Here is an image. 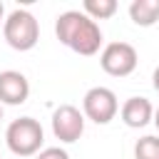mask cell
<instances>
[{
	"instance_id": "1",
	"label": "cell",
	"mask_w": 159,
	"mask_h": 159,
	"mask_svg": "<svg viewBox=\"0 0 159 159\" xmlns=\"http://www.w3.org/2000/svg\"><path fill=\"white\" fill-rule=\"evenodd\" d=\"M57 40L82 57H92L102 47V30L82 10H65L55 22Z\"/></svg>"
},
{
	"instance_id": "2",
	"label": "cell",
	"mask_w": 159,
	"mask_h": 159,
	"mask_svg": "<svg viewBox=\"0 0 159 159\" xmlns=\"http://www.w3.org/2000/svg\"><path fill=\"white\" fill-rule=\"evenodd\" d=\"M5 142H7V149L15 154V157H35L40 149H42V142H45V129L37 119L32 117H20V119H12L5 129Z\"/></svg>"
},
{
	"instance_id": "3",
	"label": "cell",
	"mask_w": 159,
	"mask_h": 159,
	"mask_svg": "<svg viewBox=\"0 0 159 159\" xmlns=\"http://www.w3.org/2000/svg\"><path fill=\"white\" fill-rule=\"evenodd\" d=\"M2 37H5V42L12 50L27 52L40 40V25H37V20H35V15L30 10L17 7V10H12L5 17V22H2Z\"/></svg>"
},
{
	"instance_id": "4",
	"label": "cell",
	"mask_w": 159,
	"mask_h": 159,
	"mask_svg": "<svg viewBox=\"0 0 159 159\" xmlns=\"http://www.w3.org/2000/svg\"><path fill=\"white\" fill-rule=\"evenodd\" d=\"M119 112V99L109 87H92L82 97V114L94 124H109Z\"/></svg>"
},
{
	"instance_id": "5",
	"label": "cell",
	"mask_w": 159,
	"mask_h": 159,
	"mask_svg": "<svg viewBox=\"0 0 159 159\" xmlns=\"http://www.w3.org/2000/svg\"><path fill=\"white\" fill-rule=\"evenodd\" d=\"M137 62H139V55L134 50V45L129 42H109L102 55H99V65L107 75L112 77H127L137 70Z\"/></svg>"
},
{
	"instance_id": "6",
	"label": "cell",
	"mask_w": 159,
	"mask_h": 159,
	"mask_svg": "<svg viewBox=\"0 0 159 159\" xmlns=\"http://www.w3.org/2000/svg\"><path fill=\"white\" fill-rule=\"evenodd\" d=\"M82 132H84V114L75 104H60L52 112V134L60 142L72 144L82 137Z\"/></svg>"
},
{
	"instance_id": "7",
	"label": "cell",
	"mask_w": 159,
	"mask_h": 159,
	"mask_svg": "<svg viewBox=\"0 0 159 159\" xmlns=\"http://www.w3.org/2000/svg\"><path fill=\"white\" fill-rule=\"evenodd\" d=\"M30 97V82L17 70H2L0 72V104H25Z\"/></svg>"
},
{
	"instance_id": "8",
	"label": "cell",
	"mask_w": 159,
	"mask_h": 159,
	"mask_svg": "<svg viewBox=\"0 0 159 159\" xmlns=\"http://www.w3.org/2000/svg\"><path fill=\"white\" fill-rule=\"evenodd\" d=\"M119 117H122V122H124L127 127L142 129V127H147V124L154 119V107H152V102H149L147 97H129V99L122 104Z\"/></svg>"
},
{
	"instance_id": "9",
	"label": "cell",
	"mask_w": 159,
	"mask_h": 159,
	"mask_svg": "<svg viewBox=\"0 0 159 159\" xmlns=\"http://www.w3.org/2000/svg\"><path fill=\"white\" fill-rule=\"evenodd\" d=\"M129 17L139 27H152L159 20V0H132Z\"/></svg>"
},
{
	"instance_id": "10",
	"label": "cell",
	"mask_w": 159,
	"mask_h": 159,
	"mask_svg": "<svg viewBox=\"0 0 159 159\" xmlns=\"http://www.w3.org/2000/svg\"><path fill=\"white\" fill-rule=\"evenodd\" d=\"M117 0H84L82 2V12L89 17V20H109L114 12H117Z\"/></svg>"
},
{
	"instance_id": "11",
	"label": "cell",
	"mask_w": 159,
	"mask_h": 159,
	"mask_svg": "<svg viewBox=\"0 0 159 159\" xmlns=\"http://www.w3.org/2000/svg\"><path fill=\"white\" fill-rule=\"evenodd\" d=\"M134 159H159V137L147 134L134 144Z\"/></svg>"
},
{
	"instance_id": "12",
	"label": "cell",
	"mask_w": 159,
	"mask_h": 159,
	"mask_svg": "<svg viewBox=\"0 0 159 159\" xmlns=\"http://www.w3.org/2000/svg\"><path fill=\"white\" fill-rule=\"evenodd\" d=\"M35 159H70V154L62 147H45L35 154Z\"/></svg>"
},
{
	"instance_id": "13",
	"label": "cell",
	"mask_w": 159,
	"mask_h": 159,
	"mask_svg": "<svg viewBox=\"0 0 159 159\" xmlns=\"http://www.w3.org/2000/svg\"><path fill=\"white\" fill-rule=\"evenodd\" d=\"M152 84H154V89L159 92V65H157V70H154V75H152Z\"/></svg>"
},
{
	"instance_id": "14",
	"label": "cell",
	"mask_w": 159,
	"mask_h": 159,
	"mask_svg": "<svg viewBox=\"0 0 159 159\" xmlns=\"http://www.w3.org/2000/svg\"><path fill=\"white\" fill-rule=\"evenodd\" d=\"M152 122H154V127H157V129H159V107H157V109H154V119H152Z\"/></svg>"
},
{
	"instance_id": "15",
	"label": "cell",
	"mask_w": 159,
	"mask_h": 159,
	"mask_svg": "<svg viewBox=\"0 0 159 159\" xmlns=\"http://www.w3.org/2000/svg\"><path fill=\"white\" fill-rule=\"evenodd\" d=\"M0 22H5V5L0 2Z\"/></svg>"
},
{
	"instance_id": "16",
	"label": "cell",
	"mask_w": 159,
	"mask_h": 159,
	"mask_svg": "<svg viewBox=\"0 0 159 159\" xmlns=\"http://www.w3.org/2000/svg\"><path fill=\"white\" fill-rule=\"evenodd\" d=\"M0 119H2V104H0Z\"/></svg>"
}]
</instances>
